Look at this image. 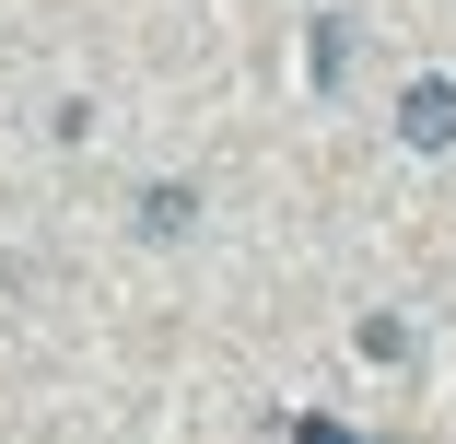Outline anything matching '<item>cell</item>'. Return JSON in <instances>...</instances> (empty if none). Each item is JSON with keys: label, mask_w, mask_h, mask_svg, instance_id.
Wrapping results in <instances>:
<instances>
[{"label": "cell", "mask_w": 456, "mask_h": 444, "mask_svg": "<svg viewBox=\"0 0 456 444\" xmlns=\"http://www.w3.org/2000/svg\"><path fill=\"white\" fill-rule=\"evenodd\" d=\"M398 141L410 152H444L456 141V70H421L410 94H398Z\"/></svg>", "instance_id": "1"}]
</instances>
